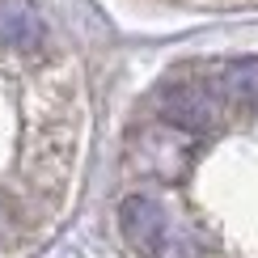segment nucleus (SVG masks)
<instances>
[{
  "instance_id": "nucleus-1",
  "label": "nucleus",
  "mask_w": 258,
  "mask_h": 258,
  "mask_svg": "<svg viewBox=\"0 0 258 258\" xmlns=\"http://www.w3.org/2000/svg\"><path fill=\"white\" fill-rule=\"evenodd\" d=\"M119 224L140 258H203V245L195 241V233L182 229L157 199H144V195L123 199Z\"/></svg>"
},
{
  "instance_id": "nucleus-2",
  "label": "nucleus",
  "mask_w": 258,
  "mask_h": 258,
  "mask_svg": "<svg viewBox=\"0 0 258 258\" xmlns=\"http://www.w3.org/2000/svg\"><path fill=\"white\" fill-rule=\"evenodd\" d=\"M157 106H161V114H165L169 123L186 127V132H199V136L216 132L224 123L220 93L212 89V85H203V81H169L165 89L157 93Z\"/></svg>"
},
{
  "instance_id": "nucleus-3",
  "label": "nucleus",
  "mask_w": 258,
  "mask_h": 258,
  "mask_svg": "<svg viewBox=\"0 0 258 258\" xmlns=\"http://www.w3.org/2000/svg\"><path fill=\"white\" fill-rule=\"evenodd\" d=\"M38 38H42V17L34 0H0V42L26 51Z\"/></svg>"
},
{
  "instance_id": "nucleus-4",
  "label": "nucleus",
  "mask_w": 258,
  "mask_h": 258,
  "mask_svg": "<svg viewBox=\"0 0 258 258\" xmlns=\"http://www.w3.org/2000/svg\"><path fill=\"white\" fill-rule=\"evenodd\" d=\"M224 106H258V59H233L220 68V81H212Z\"/></svg>"
}]
</instances>
